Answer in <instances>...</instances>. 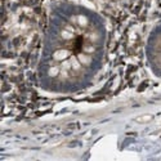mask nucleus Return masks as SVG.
I'll list each match as a JSON object with an SVG mask.
<instances>
[{
  "label": "nucleus",
  "instance_id": "1",
  "mask_svg": "<svg viewBox=\"0 0 161 161\" xmlns=\"http://www.w3.org/2000/svg\"><path fill=\"white\" fill-rule=\"evenodd\" d=\"M156 61H157V64L161 67V40L157 43V47H156Z\"/></svg>",
  "mask_w": 161,
  "mask_h": 161
}]
</instances>
